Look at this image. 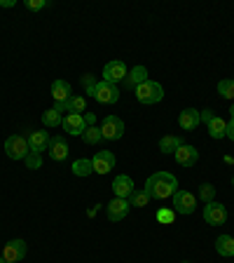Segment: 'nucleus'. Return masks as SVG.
<instances>
[{"label":"nucleus","instance_id":"10","mask_svg":"<svg viewBox=\"0 0 234 263\" xmlns=\"http://www.w3.org/2000/svg\"><path fill=\"white\" fill-rule=\"evenodd\" d=\"M63 132L66 134H71V137H82L84 129H87V122H84V115L80 113H68L63 118Z\"/></svg>","mask_w":234,"mask_h":263},{"label":"nucleus","instance_id":"21","mask_svg":"<svg viewBox=\"0 0 234 263\" xmlns=\"http://www.w3.org/2000/svg\"><path fill=\"white\" fill-rule=\"evenodd\" d=\"M208 134H211V139H225L227 137V120H223V118H213L211 122H208Z\"/></svg>","mask_w":234,"mask_h":263},{"label":"nucleus","instance_id":"3","mask_svg":"<svg viewBox=\"0 0 234 263\" xmlns=\"http://www.w3.org/2000/svg\"><path fill=\"white\" fill-rule=\"evenodd\" d=\"M31 153V146H28L26 137L22 134H12L5 139V155L10 160H26V155Z\"/></svg>","mask_w":234,"mask_h":263},{"label":"nucleus","instance_id":"14","mask_svg":"<svg viewBox=\"0 0 234 263\" xmlns=\"http://www.w3.org/2000/svg\"><path fill=\"white\" fill-rule=\"evenodd\" d=\"M134 191H136V186H134V181H131V176H126V174L115 176V181H113V193H115V197L129 200V195H131Z\"/></svg>","mask_w":234,"mask_h":263},{"label":"nucleus","instance_id":"31","mask_svg":"<svg viewBox=\"0 0 234 263\" xmlns=\"http://www.w3.org/2000/svg\"><path fill=\"white\" fill-rule=\"evenodd\" d=\"M96 82H98V78H96V76H92V73L82 76V85H84V92H87L89 97L94 94V87H96Z\"/></svg>","mask_w":234,"mask_h":263},{"label":"nucleus","instance_id":"35","mask_svg":"<svg viewBox=\"0 0 234 263\" xmlns=\"http://www.w3.org/2000/svg\"><path fill=\"white\" fill-rule=\"evenodd\" d=\"M56 113H68V101H54Z\"/></svg>","mask_w":234,"mask_h":263},{"label":"nucleus","instance_id":"22","mask_svg":"<svg viewBox=\"0 0 234 263\" xmlns=\"http://www.w3.org/2000/svg\"><path fill=\"white\" fill-rule=\"evenodd\" d=\"M216 252L225 258L234 256V237L232 235H220L218 240H216Z\"/></svg>","mask_w":234,"mask_h":263},{"label":"nucleus","instance_id":"34","mask_svg":"<svg viewBox=\"0 0 234 263\" xmlns=\"http://www.w3.org/2000/svg\"><path fill=\"white\" fill-rule=\"evenodd\" d=\"M199 115H202V122H206V125L213 120V118H216V113H213L211 108H206V110H199Z\"/></svg>","mask_w":234,"mask_h":263},{"label":"nucleus","instance_id":"23","mask_svg":"<svg viewBox=\"0 0 234 263\" xmlns=\"http://www.w3.org/2000/svg\"><path fill=\"white\" fill-rule=\"evenodd\" d=\"M73 174L75 176H89L94 172V164H92V160L89 158H80V160H75V162H73Z\"/></svg>","mask_w":234,"mask_h":263},{"label":"nucleus","instance_id":"4","mask_svg":"<svg viewBox=\"0 0 234 263\" xmlns=\"http://www.w3.org/2000/svg\"><path fill=\"white\" fill-rule=\"evenodd\" d=\"M94 99H96L98 104H117L120 101V89H117V85H113V82H105V80H98L96 87H94Z\"/></svg>","mask_w":234,"mask_h":263},{"label":"nucleus","instance_id":"41","mask_svg":"<svg viewBox=\"0 0 234 263\" xmlns=\"http://www.w3.org/2000/svg\"><path fill=\"white\" fill-rule=\"evenodd\" d=\"M232 186H234V176H232Z\"/></svg>","mask_w":234,"mask_h":263},{"label":"nucleus","instance_id":"37","mask_svg":"<svg viewBox=\"0 0 234 263\" xmlns=\"http://www.w3.org/2000/svg\"><path fill=\"white\" fill-rule=\"evenodd\" d=\"M227 137H229V141H234V118H229V122H227Z\"/></svg>","mask_w":234,"mask_h":263},{"label":"nucleus","instance_id":"2","mask_svg":"<svg viewBox=\"0 0 234 263\" xmlns=\"http://www.w3.org/2000/svg\"><path fill=\"white\" fill-rule=\"evenodd\" d=\"M136 99H138V104H143V106L159 104L164 99V87L155 80H145L143 85L136 87Z\"/></svg>","mask_w":234,"mask_h":263},{"label":"nucleus","instance_id":"42","mask_svg":"<svg viewBox=\"0 0 234 263\" xmlns=\"http://www.w3.org/2000/svg\"><path fill=\"white\" fill-rule=\"evenodd\" d=\"M183 263H190V261H183Z\"/></svg>","mask_w":234,"mask_h":263},{"label":"nucleus","instance_id":"8","mask_svg":"<svg viewBox=\"0 0 234 263\" xmlns=\"http://www.w3.org/2000/svg\"><path fill=\"white\" fill-rule=\"evenodd\" d=\"M26 242L24 240H10L5 247H3V254L0 256L5 258V263H19L24 256H26Z\"/></svg>","mask_w":234,"mask_h":263},{"label":"nucleus","instance_id":"19","mask_svg":"<svg viewBox=\"0 0 234 263\" xmlns=\"http://www.w3.org/2000/svg\"><path fill=\"white\" fill-rule=\"evenodd\" d=\"M73 97V87L68 80H54L52 82V99L54 101H68Z\"/></svg>","mask_w":234,"mask_h":263},{"label":"nucleus","instance_id":"16","mask_svg":"<svg viewBox=\"0 0 234 263\" xmlns=\"http://www.w3.org/2000/svg\"><path fill=\"white\" fill-rule=\"evenodd\" d=\"M199 122H202V115H199V110L197 108H185L178 113V125L183 127L185 132H192L199 127Z\"/></svg>","mask_w":234,"mask_h":263},{"label":"nucleus","instance_id":"36","mask_svg":"<svg viewBox=\"0 0 234 263\" xmlns=\"http://www.w3.org/2000/svg\"><path fill=\"white\" fill-rule=\"evenodd\" d=\"M84 122H87V127H96V115H94V113H84Z\"/></svg>","mask_w":234,"mask_h":263},{"label":"nucleus","instance_id":"6","mask_svg":"<svg viewBox=\"0 0 234 263\" xmlns=\"http://www.w3.org/2000/svg\"><path fill=\"white\" fill-rule=\"evenodd\" d=\"M195 209H197V197L192 195L190 191H176L174 193V212L176 214L187 216V214H192Z\"/></svg>","mask_w":234,"mask_h":263},{"label":"nucleus","instance_id":"13","mask_svg":"<svg viewBox=\"0 0 234 263\" xmlns=\"http://www.w3.org/2000/svg\"><path fill=\"white\" fill-rule=\"evenodd\" d=\"M174 160L180 164V167H192V164H197V160H199V151H197L195 146L183 143V146L174 153Z\"/></svg>","mask_w":234,"mask_h":263},{"label":"nucleus","instance_id":"38","mask_svg":"<svg viewBox=\"0 0 234 263\" xmlns=\"http://www.w3.org/2000/svg\"><path fill=\"white\" fill-rule=\"evenodd\" d=\"M14 0H0V7H14Z\"/></svg>","mask_w":234,"mask_h":263},{"label":"nucleus","instance_id":"25","mask_svg":"<svg viewBox=\"0 0 234 263\" xmlns=\"http://www.w3.org/2000/svg\"><path fill=\"white\" fill-rule=\"evenodd\" d=\"M84 108H87V99L82 97V94H73L71 99H68V113H84Z\"/></svg>","mask_w":234,"mask_h":263},{"label":"nucleus","instance_id":"27","mask_svg":"<svg viewBox=\"0 0 234 263\" xmlns=\"http://www.w3.org/2000/svg\"><path fill=\"white\" fill-rule=\"evenodd\" d=\"M147 202H150V195H147L145 191H134L129 195V204H131V207H147Z\"/></svg>","mask_w":234,"mask_h":263},{"label":"nucleus","instance_id":"18","mask_svg":"<svg viewBox=\"0 0 234 263\" xmlns=\"http://www.w3.org/2000/svg\"><path fill=\"white\" fill-rule=\"evenodd\" d=\"M47 151H49V158L56 160V162L68 158V143H66L61 137L49 139V148H47Z\"/></svg>","mask_w":234,"mask_h":263},{"label":"nucleus","instance_id":"33","mask_svg":"<svg viewBox=\"0 0 234 263\" xmlns=\"http://www.w3.org/2000/svg\"><path fill=\"white\" fill-rule=\"evenodd\" d=\"M24 5H26L31 12H38V10H45V7H47L49 3H47V0H26Z\"/></svg>","mask_w":234,"mask_h":263},{"label":"nucleus","instance_id":"9","mask_svg":"<svg viewBox=\"0 0 234 263\" xmlns=\"http://www.w3.org/2000/svg\"><path fill=\"white\" fill-rule=\"evenodd\" d=\"M204 221L211 226H223L225 221H227V209H225V204L220 202H208L206 207H204Z\"/></svg>","mask_w":234,"mask_h":263},{"label":"nucleus","instance_id":"28","mask_svg":"<svg viewBox=\"0 0 234 263\" xmlns=\"http://www.w3.org/2000/svg\"><path fill=\"white\" fill-rule=\"evenodd\" d=\"M218 94L223 99H234V78H227V80L218 82Z\"/></svg>","mask_w":234,"mask_h":263},{"label":"nucleus","instance_id":"7","mask_svg":"<svg viewBox=\"0 0 234 263\" xmlns=\"http://www.w3.org/2000/svg\"><path fill=\"white\" fill-rule=\"evenodd\" d=\"M126 73H129V68H126V64L122 59L108 61V64H105V68H103V80L117 85V82H124Z\"/></svg>","mask_w":234,"mask_h":263},{"label":"nucleus","instance_id":"40","mask_svg":"<svg viewBox=\"0 0 234 263\" xmlns=\"http://www.w3.org/2000/svg\"><path fill=\"white\" fill-rule=\"evenodd\" d=\"M0 263H5V258H3V256H0Z\"/></svg>","mask_w":234,"mask_h":263},{"label":"nucleus","instance_id":"26","mask_svg":"<svg viewBox=\"0 0 234 263\" xmlns=\"http://www.w3.org/2000/svg\"><path fill=\"white\" fill-rule=\"evenodd\" d=\"M82 139H84V143H89V146H96L98 141H103L101 127H87V129H84V134H82Z\"/></svg>","mask_w":234,"mask_h":263},{"label":"nucleus","instance_id":"39","mask_svg":"<svg viewBox=\"0 0 234 263\" xmlns=\"http://www.w3.org/2000/svg\"><path fill=\"white\" fill-rule=\"evenodd\" d=\"M229 113H232V118H234V104H232V108H229Z\"/></svg>","mask_w":234,"mask_h":263},{"label":"nucleus","instance_id":"30","mask_svg":"<svg viewBox=\"0 0 234 263\" xmlns=\"http://www.w3.org/2000/svg\"><path fill=\"white\" fill-rule=\"evenodd\" d=\"M24 164H26L28 170H40V167H42V155L31 151V153L26 155V160H24Z\"/></svg>","mask_w":234,"mask_h":263},{"label":"nucleus","instance_id":"12","mask_svg":"<svg viewBox=\"0 0 234 263\" xmlns=\"http://www.w3.org/2000/svg\"><path fill=\"white\" fill-rule=\"evenodd\" d=\"M129 209H131V204H129V200H122V197H113L108 202V207H105V214H108V221H122L129 214Z\"/></svg>","mask_w":234,"mask_h":263},{"label":"nucleus","instance_id":"17","mask_svg":"<svg viewBox=\"0 0 234 263\" xmlns=\"http://www.w3.org/2000/svg\"><path fill=\"white\" fill-rule=\"evenodd\" d=\"M145 80H150V78H147V68H145V66H134V68L126 73V78H124L126 87H131V89H136L138 85H143Z\"/></svg>","mask_w":234,"mask_h":263},{"label":"nucleus","instance_id":"15","mask_svg":"<svg viewBox=\"0 0 234 263\" xmlns=\"http://www.w3.org/2000/svg\"><path fill=\"white\" fill-rule=\"evenodd\" d=\"M28 146H31L33 153H40L42 155V151H47L49 148V134L42 129H35V132H28V137H26Z\"/></svg>","mask_w":234,"mask_h":263},{"label":"nucleus","instance_id":"1","mask_svg":"<svg viewBox=\"0 0 234 263\" xmlns=\"http://www.w3.org/2000/svg\"><path fill=\"white\" fill-rule=\"evenodd\" d=\"M143 191L150 195V200H166V197H174V193L178 191V179H176L171 172H155V174L147 176L145 188Z\"/></svg>","mask_w":234,"mask_h":263},{"label":"nucleus","instance_id":"11","mask_svg":"<svg viewBox=\"0 0 234 263\" xmlns=\"http://www.w3.org/2000/svg\"><path fill=\"white\" fill-rule=\"evenodd\" d=\"M92 164L96 174H108V172L115 170V153L113 151H98L92 158Z\"/></svg>","mask_w":234,"mask_h":263},{"label":"nucleus","instance_id":"32","mask_svg":"<svg viewBox=\"0 0 234 263\" xmlns=\"http://www.w3.org/2000/svg\"><path fill=\"white\" fill-rule=\"evenodd\" d=\"M174 216H176V212H174V209H166V207L157 212V221H159V223H174Z\"/></svg>","mask_w":234,"mask_h":263},{"label":"nucleus","instance_id":"20","mask_svg":"<svg viewBox=\"0 0 234 263\" xmlns=\"http://www.w3.org/2000/svg\"><path fill=\"white\" fill-rule=\"evenodd\" d=\"M180 146H183V139L176 137V134H166V137L159 139V151H162V153H166V155L176 153Z\"/></svg>","mask_w":234,"mask_h":263},{"label":"nucleus","instance_id":"24","mask_svg":"<svg viewBox=\"0 0 234 263\" xmlns=\"http://www.w3.org/2000/svg\"><path fill=\"white\" fill-rule=\"evenodd\" d=\"M42 125L49 127V129H54V127H61L63 125V118H61V113H56L54 108H49L42 113Z\"/></svg>","mask_w":234,"mask_h":263},{"label":"nucleus","instance_id":"29","mask_svg":"<svg viewBox=\"0 0 234 263\" xmlns=\"http://www.w3.org/2000/svg\"><path fill=\"white\" fill-rule=\"evenodd\" d=\"M213 197H216V186L202 183L199 186V200H204V204H208V202H213Z\"/></svg>","mask_w":234,"mask_h":263},{"label":"nucleus","instance_id":"5","mask_svg":"<svg viewBox=\"0 0 234 263\" xmlns=\"http://www.w3.org/2000/svg\"><path fill=\"white\" fill-rule=\"evenodd\" d=\"M101 134H103L105 141H117V139L124 137V120L117 118V115H105L103 122H101Z\"/></svg>","mask_w":234,"mask_h":263}]
</instances>
